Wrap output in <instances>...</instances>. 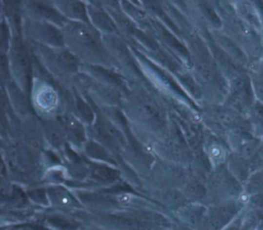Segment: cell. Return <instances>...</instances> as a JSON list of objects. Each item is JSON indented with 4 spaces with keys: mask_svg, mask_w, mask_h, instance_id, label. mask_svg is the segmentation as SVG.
Segmentation results:
<instances>
[{
    "mask_svg": "<svg viewBox=\"0 0 263 230\" xmlns=\"http://www.w3.org/2000/svg\"><path fill=\"white\" fill-rule=\"evenodd\" d=\"M121 109L132 135L145 146H152L167 133L171 114L167 106L145 83L130 84Z\"/></svg>",
    "mask_w": 263,
    "mask_h": 230,
    "instance_id": "1",
    "label": "cell"
},
{
    "mask_svg": "<svg viewBox=\"0 0 263 230\" xmlns=\"http://www.w3.org/2000/svg\"><path fill=\"white\" fill-rule=\"evenodd\" d=\"M217 11L222 31L235 42L252 63L261 58V36L237 16L230 2H212Z\"/></svg>",
    "mask_w": 263,
    "mask_h": 230,
    "instance_id": "2",
    "label": "cell"
},
{
    "mask_svg": "<svg viewBox=\"0 0 263 230\" xmlns=\"http://www.w3.org/2000/svg\"><path fill=\"white\" fill-rule=\"evenodd\" d=\"M151 148L153 151L176 163H186L193 158L186 141H185L178 125L173 121L172 117L167 133L159 141L155 142Z\"/></svg>",
    "mask_w": 263,
    "mask_h": 230,
    "instance_id": "3",
    "label": "cell"
},
{
    "mask_svg": "<svg viewBox=\"0 0 263 230\" xmlns=\"http://www.w3.org/2000/svg\"><path fill=\"white\" fill-rule=\"evenodd\" d=\"M237 16L253 30L263 35V2L236 1L230 2Z\"/></svg>",
    "mask_w": 263,
    "mask_h": 230,
    "instance_id": "4",
    "label": "cell"
},
{
    "mask_svg": "<svg viewBox=\"0 0 263 230\" xmlns=\"http://www.w3.org/2000/svg\"><path fill=\"white\" fill-rule=\"evenodd\" d=\"M202 151L214 167H221L227 161L229 148L224 140L204 128L202 140Z\"/></svg>",
    "mask_w": 263,
    "mask_h": 230,
    "instance_id": "5",
    "label": "cell"
},
{
    "mask_svg": "<svg viewBox=\"0 0 263 230\" xmlns=\"http://www.w3.org/2000/svg\"><path fill=\"white\" fill-rule=\"evenodd\" d=\"M209 36L218 47H220L222 51L228 55L233 61L237 62L243 68H248L250 62L247 56L243 54V52L240 48V46L230 39L222 30L219 31H212L209 32Z\"/></svg>",
    "mask_w": 263,
    "mask_h": 230,
    "instance_id": "6",
    "label": "cell"
},
{
    "mask_svg": "<svg viewBox=\"0 0 263 230\" xmlns=\"http://www.w3.org/2000/svg\"><path fill=\"white\" fill-rule=\"evenodd\" d=\"M89 11L90 19L97 31H101L104 35H120L118 27L105 7L95 4L89 8Z\"/></svg>",
    "mask_w": 263,
    "mask_h": 230,
    "instance_id": "7",
    "label": "cell"
},
{
    "mask_svg": "<svg viewBox=\"0 0 263 230\" xmlns=\"http://www.w3.org/2000/svg\"><path fill=\"white\" fill-rule=\"evenodd\" d=\"M247 72L255 100L263 104V57L250 63Z\"/></svg>",
    "mask_w": 263,
    "mask_h": 230,
    "instance_id": "8",
    "label": "cell"
},
{
    "mask_svg": "<svg viewBox=\"0 0 263 230\" xmlns=\"http://www.w3.org/2000/svg\"><path fill=\"white\" fill-rule=\"evenodd\" d=\"M204 194H206V189L198 181H192L185 187V195L187 198L200 199L202 198Z\"/></svg>",
    "mask_w": 263,
    "mask_h": 230,
    "instance_id": "9",
    "label": "cell"
},
{
    "mask_svg": "<svg viewBox=\"0 0 263 230\" xmlns=\"http://www.w3.org/2000/svg\"><path fill=\"white\" fill-rule=\"evenodd\" d=\"M63 4L66 5V11L70 13V16L72 18L80 19L82 20V21H87V15L83 4L80 2H66Z\"/></svg>",
    "mask_w": 263,
    "mask_h": 230,
    "instance_id": "10",
    "label": "cell"
},
{
    "mask_svg": "<svg viewBox=\"0 0 263 230\" xmlns=\"http://www.w3.org/2000/svg\"><path fill=\"white\" fill-rule=\"evenodd\" d=\"M248 186H249V190L247 192H245L248 195L250 193L260 191V190L263 188V173L259 172L255 176H253V178L250 180Z\"/></svg>",
    "mask_w": 263,
    "mask_h": 230,
    "instance_id": "11",
    "label": "cell"
},
{
    "mask_svg": "<svg viewBox=\"0 0 263 230\" xmlns=\"http://www.w3.org/2000/svg\"><path fill=\"white\" fill-rule=\"evenodd\" d=\"M119 199V202L121 204V205H129L131 204L132 202V199H133V196L129 193H122L121 195H119L118 197Z\"/></svg>",
    "mask_w": 263,
    "mask_h": 230,
    "instance_id": "12",
    "label": "cell"
}]
</instances>
